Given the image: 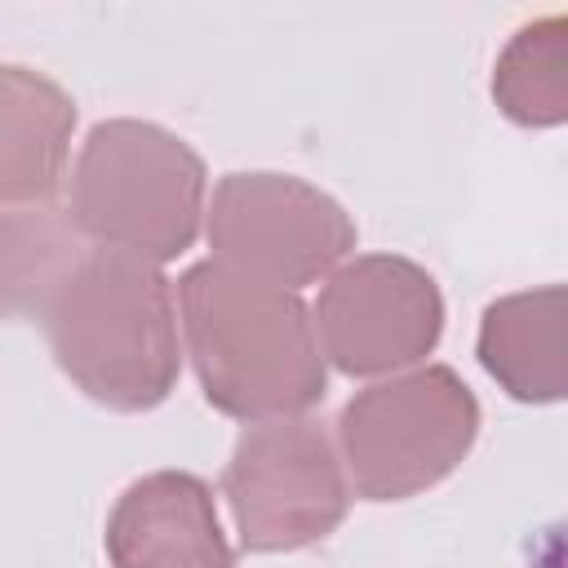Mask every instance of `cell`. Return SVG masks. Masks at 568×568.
<instances>
[{
	"label": "cell",
	"instance_id": "3",
	"mask_svg": "<svg viewBox=\"0 0 568 568\" xmlns=\"http://www.w3.org/2000/svg\"><path fill=\"white\" fill-rule=\"evenodd\" d=\"M182 302L204 395L222 413H231V399L240 390V373L248 359L244 351H262L311 395H324V368L315 359L306 315L271 280L231 271L226 262H204L182 280Z\"/></svg>",
	"mask_w": 568,
	"mask_h": 568
},
{
	"label": "cell",
	"instance_id": "4",
	"mask_svg": "<svg viewBox=\"0 0 568 568\" xmlns=\"http://www.w3.org/2000/svg\"><path fill=\"white\" fill-rule=\"evenodd\" d=\"M364 399L386 422H395V430H390V426L373 422L368 413H359L355 404H346V413H342V439L351 453L355 484L373 501L404 497L422 484H435L466 453V444L475 435V417L417 430L422 422H435L439 413L470 399L466 386L448 368H430V373H417L395 386H373V390H364Z\"/></svg>",
	"mask_w": 568,
	"mask_h": 568
},
{
	"label": "cell",
	"instance_id": "10",
	"mask_svg": "<svg viewBox=\"0 0 568 568\" xmlns=\"http://www.w3.org/2000/svg\"><path fill=\"white\" fill-rule=\"evenodd\" d=\"M493 93L519 124L568 120V18L524 27L497 62Z\"/></svg>",
	"mask_w": 568,
	"mask_h": 568
},
{
	"label": "cell",
	"instance_id": "1",
	"mask_svg": "<svg viewBox=\"0 0 568 568\" xmlns=\"http://www.w3.org/2000/svg\"><path fill=\"white\" fill-rule=\"evenodd\" d=\"M62 368L115 408H146L169 395L173 342L164 280L124 248L93 253L49 311Z\"/></svg>",
	"mask_w": 568,
	"mask_h": 568
},
{
	"label": "cell",
	"instance_id": "6",
	"mask_svg": "<svg viewBox=\"0 0 568 568\" xmlns=\"http://www.w3.org/2000/svg\"><path fill=\"white\" fill-rule=\"evenodd\" d=\"M106 550L115 568H231L209 493L191 475H151L111 515Z\"/></svg>",
	"mask_w": 568,
	"mask_h": 568
},
{
	"label": "cell",
	"instance_id": "2",
	"mask_svg": "<svg viewBox=\"0 0 568 568\" xmlns=\"http://www.w3.org/2000/svg\"><path fill=\"white\" fill-rule=\"evenodd\" d=\"M200 164L146 124H98L75 173V217L124 253L173 257L195 240Z\"/></svg>",
	"mask_w": 568,
	"mask_h": 568
},
{
	"label": "cell",
	"instance_id": "9",
	"mask_svg": "<svg viewBox=\"0 0 568 568\" xmlns=\"http://www.w3.org/2000/svg\"><path fill=\"white\" fill-rule=\"evenodd\" d=\"M404 266L408 262H382L377 257V262L342 271L333 280V288L324 293V311L368 315V320H355V324H320L337 368H346V373H377V368H390V364H408V359H417L422 351L435 346L439 328L386 320V297L395 293Z\"/></svg>",
	"mask_w": 568,
	"mask_h": 568
},
{
	"label": "cell",
	"instance_id": "8",
	"mask_svg": "<svg viewBox=\"0 0 568 568\" xmlns=\"http://www.w3.org/2000/svg\"><path fill=\"white\" fill-rule=\"evenodd\" d=\"M280 235H284L288 253L297 257L302 280H311L315 271H324L355 240L351 226H346V217L337 213V204H328L324 195H315L297 217H262V209L244 195L240 178L222 182L217 213H213V240H217V248L231 262L248 266V275H271V284H288Z\"/></svg>",
	"mask_w": 568,
	"mask_h": 568
},
{
	"label": "cell",
	"instance_id": "7",
	"mask_svg": "<svg viewBox=\"0 0 568 568\" xmlns=\"http://www.w3.org/2000/svg\"><path fill=\"white\" fill-rule=\"evenodd\" d=\"M479 364L528 404L568 395V288L501 297L484 311Z\"/></svg>",
	"mask_w": 568,
	"mask_h": 568
},
{
	"label": "cell",
	"instance_id": "5",
	"mask_svg": "<svg viewBox=\"0 0 568 568\" xmlns=\"http://www.w3.org/2000/svg\"><path fill=\"white\" fill-rule=\"evenodd\" d=\"M284 493H293L315 537H324L342 519L346 493H342L328 439L315 422L244 430L235 462L226 470V497H231L244 546L253 550L288 546V497Z\"/></svg>",
	"mask_w": 568,
	"mask_h": 568
}]
</instances>
